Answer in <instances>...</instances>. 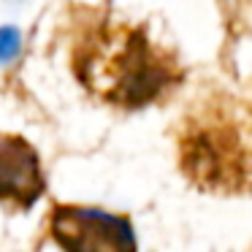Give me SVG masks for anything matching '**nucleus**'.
<instances>
[{
    "label": "nucleus",
    "instance_id": "obj_1",
    "mask_svg": "<svg viewBox=\"0 0 252 252\" xmlns=\"http://www.w3.org/2000/svg\"><path fill=\"white\" fill-rule=\"evenodd\" d=\"M73 73L95 98L122 109L152 103L182 79L179 65L152 46L141 28L109 19H93L79 30Z\"/></svg>",
    "mask_w": 252,
    "mask_h": 252
},
{
    "label": "nucleus",
    "instance_id": "obj_2",
    "mask_svg": "<svg viewBox=\"0 0 252 252\" xmlns=\"http://www.w3.org/2000/svg\"><path fill=\"white\" fill-rule=\"evenodd\" d=\"M52 241L68 252H133L136 236L133 225L120 214L93 206H65L55 203L46 217Z\"/></svg>",
    "mask_w": 252,
    "mask_h": 252
},
{
    "label": "nucleus",
    "instance_id": "obj_3",
    "mask_svg": "<svg viewBox=\"0 0 252 252\" xmlns=\"http://www.w3.org/2000/svg\"><path fill=\"white\" fill-rule=\"evenodd\" d=\"M44 171L33 144L14 133H0V203L30 209L44 195Z\"/></svg>",
    "mask_w": 252,
    "mask_h": 252
},
{
    "label": "nucleus",
    "instance_id": "obj_4",
    "mask_svg": "<svg viewBox=\"0 0 252 252\" xmlns=\"http://www.w3.org/2000/svg\"><path fill=\"white\" fill-rule=\"evenodd\" d=\"M22 49V35L17 28H0V65L11 63Z\"/></svg>",
    "mask_w": 252,
    "mask_h": 252
}]
</instances>
